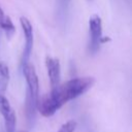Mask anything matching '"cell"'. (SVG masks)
Returning a JSON list of instances; mask_svg holds the SVG:
<instances>
[{"label":"cell","mask_w":132,"mask_h":132,"mask_svg":"<svg viewBox=\"0 0 132 132\" xmlns=\"http://www.w3.org/2000/svg\"><path fill=\"white\" fill-rule=\"evenodd\" d=\"M70 1L71 0H58V10H59V18L65 21L69 6H70Z\"/></svg>","instance_id":"cell-9"},{"label":"cell","mask_w":132,"mask_h":132,"mask_svg":"<svg viewBox=\"0 0 132 132\" xmlns=\"http://www.w3.org/2000/svg\"><path fill=\"white\" fill-rule=\"evenodd\" d=\"M45 66L47 70V75L50 78V82L52 89H55L60 85V77H61V67L60 62L58 59L53 57H46L45 59Z\"/></svg>","instance_id":"cell-6"},{"label":"cell","mask_w":132,"mask_h":132,"mask_svg":"<svg viewBox=\"0 0 132 132\" xmlns=\"http://www.w3.org/2000/svg\"><path fill=\"white\" fill-rule=\"evenodd\" d=\"M89 51L91 54H96L102 41V21L98 14H93L89 19Z\"/></svg>","instance_id":"cell-3"},{"label":"cell","mask_w":132,"mask_h":132,"mask_svg":"<svg viewBox=\"0 0 132 132\" xmlns=\"http://www.w3.org/2000/svg\"><path fill=\"white\" fill-rule=\"evenodd\" d=\"M20 23H21V27L23 30L24 38H25V44H24V50H23L22 59H21V67L23 68L28 64L31 56V52L33 47V28L30 21L25 16H21Z\"/></svg>","instance_id":"cell-4"},{"label":"cell","mask_w":132,"mask_h":132,"mask_svg":"<svg viewBox=\"0 0 132 132\" xmlns=\"http://www.w3.org/2000/svg\"><path fill=\"white\" fill-rule=\"evenodd\" d=\"M24 76L27 81V96H26V117L28 123L32 125L34 123L36 112H37V104L39 100V82L38 76L36 74L35 69L29 63L22 68Z\"/></svg>","instance_id":"cell-2"},{"label":"cell","mask_w":132,"mask_h":132,"mask_svg":"<svg viewBox=\"0 0 132 132\" xmlns=\"http://www.w3.org/2000/svg\"><path fill=\"white\" fill-rule=\"evenodd\" d=\"M75 128H76V122L73 121V120H70V121L64 123L60 127L58 132H74Z\"/></svg>","instance_id":"cell-10"},{"label":"cell","mask_w":132,"mask_h":132,"mask_svg":"<svg viewBox=\"0 0 132 132\" xmlns=\"http://www.w3.org/2000/svg\"><path fill=\"white\" fill-rule=\"evenodd\" d=\"M3 16H4V12H3L2 8L0 7V34H1V21H2Z\"/></svg>","instance_id":"cell-11"},{"label":"cell","mask_w":132,"mask_h":132,"mask_svg":"<svg viewBox=\"0 0 132 132\" xmlns=\"http://www.w3.org/2000/svg\"><path fill=\"white\" fill-rule=\"evenodd\" d=\"M0 111L4 118V125L6 132H15V113L11 108L8 100L4 97H0Z\"/></svg>","instance_id":"cell-5"},{"label":"cell","mask_w":132,"mask_h":132,"mask_svg":"<svg viewBox=\"0 0 132 132\" xmlns=\"http://www.w3.org/2000/svg\"><path fill=\"white\" fill-rule=\"evenodd\" d=\"M20 132H25V131H20Z\"/></svg>","instance_id":"cell-12"},{"label":"cell","mask_w":132,"mask_h":132,"mask_svg":"<svg viewBox=\"0 0 132 132\" xmlns=\"http://www.w3.org/2000/svg\"><path fill=\"white\" fill-rule=\"evenodd\" d=\"M94 78L90 76L75 77L52 89L51 93L38 100L37 110L43 117H52L66 102L85 94L94 85Z\"/></svg>","instance_id":"cell-1"},{"label":"cell","mask_w":132,"mask_h":132,"mask_svg":"<svg viewBox=\"0 0 132 132\" xmlns=\"http://www.w3.org/2000/svg\"><path fill=\"white\" fill-rule=\"evenodd\" d=\"M1 30L4 32V34L7 38L10 39L13 36V34L15 32V28H14V25L11 22L9 16H6V15L3 16L2 21H1Z\"/></svg>","instance_id":"cell-8"},{"label":"cell","mask_w":132,"mask_h":132,"mask_svg":"<svg viewBox=\"0 0 132 132\" xmlns=\"http://www.w3.org/2000/svg\"><path fill=\"white\" fill-rule=\"evenodd\" d=\"M9 82V69L8 66L0 61V97L4 96Z\"/></svg>","instance_id":"cell-7"}]
</instances>
